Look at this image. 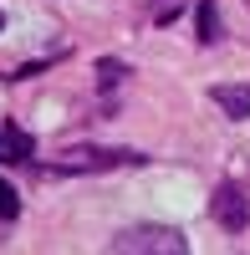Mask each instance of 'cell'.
<instances>
[{
	"instance_id": "6da1fadb",
	"label": "cell",
	"mask_w": 250,
	"mask_h": 255,
	"mask_svg": "<svg viewBox=\"0 0 250 255\" xmlns=\"http://www.w3.org/2000/svg\"><path fill=\"white\" fill-rule=\"evenodd\" d=\"M118 255H189V240L174 225H133L113 240Z\"/></svg>"
},
{
	"instance_id": "7a4b0ae2",
	"label": "cell",
	"mask_w": 250,
	"mask_h": 255,
	"mask_svg": "<svg viewBox=\"0 0 250 255\" xmlns=\"http://www.w3.org/2000/svg\"><path fill=\"white\" fill-rule=\"evenodd\" d=\"M215 220H220V230H230V235H240V230L250 225V204H245V194L235 184L215 189Z\"/></svg>"
},
{
	"instance_id": "3957f363",
	"label": "cell",
	"mask_w": 250,
	"mask_h": 255,
	"mask_svg": "<svg viewBox=\"0 0 250 255\" xmlns=\"http://www.w3.org/2000/svg\"><path fill=\"white\" fill-rule=\"evenodd\" d=\"M113 163H143L128 148H67V168H113Z\"/></svg>"
},
{
	"instance_id": "277c9868",
	"label": "cell",
	"mask_w": 250,
	"mask_h": 255,
	"mask_svg": "<svg viewBox=\"0 0 250 255\" xmlns=\"http://www.w3.org/2000/svg\"><path fill=\"white\" fill-rule=\"evenodd\" d=\"M210 97H215L230 118H250V87H245V82H215Z\"/></svg>"
},
{
	"instance_id": "5b68a950",
	"label": "cell",
	"mask_w": 250,
	"mask_h": 255,
	"mask_svg": "<svg viewBox=\"0 0 250 255\" xmlns=\"http://www.w3.org/2000/svg\"><path fill=\"white\" fill-rule=\"evenodd\" d=\"M0 158H15V163H31L36 158V143L20 133L15 123H5V133H0Z\"/></svg>"
},
{
	"instance_id": "8992f818",
	"label": "cell",
	"mask_w": 250,
	"mask_h": 255,
	"mask_svg": "<svg viewBox=\"0 0 250 255\" xmlns=\"http://www.w3.org/2000/svg\"><path fill=\"white\" fill-rule=\"evenodd\" d=\"M194 20H199V46H215V41L225 36V31H220V10H215V0H199V5H194Z\"/></svg>"
},
{
	"instance_id": "52a82bcc",
	"label": "cell",
	"mask_w": 250,
	"mask_h": 255,
	"mask_svg": "<svg viewBox=\"0 0 250 255\" xmlns=\"http://www.w3.org/2000/svg\"><path fill=\"white\" fill-rule=\"evenodd\" d=\"M15 215H20V194L0 179V220H15Z\"/></svg>"
},
{
	"instance_id": "ba28073f",
	"label": "cell",
	"mask_w": 250,
	"mask_h": 255,
	"mask_svg": "<svg viewBox=\"0 0 250 255\" xmlns=\"http://www.w3.org/2000/svg\"><path fill=\"white\" fill-rule=\"evenodd\" d=\"M97 77H102V87H113L123 77V61H97Z\"/></svg>"
},
{
	"instance_id": "9c48e42d",
	"label": "cell",
	"mask_w": 250,
	"mask_h": 255,
	"mask_svg": "<svg viewBox=\"0 0 250 255\" xmlns=\"http://www.w3.org/2000/svg\"><path fill=\"white\" fill-rule=\"evenodd\" d=\"M174 10H179V0H153V20H158V26L174 20Z\"/></svg>"
},
{
	"instance_id": "30bf717a",
	"label": "cell",
	"mask_w": 250,
	"mask_h": 255,
	"mask_svg": "<svg viewBox=\"0 0 250 255\" xmlns=\"http://www.w3.org/2000/svg\"><path fill=\"white\" fill-rule=\"evenodd\" d=\"M0 31H5V10H0Z\"/></svg>"
},
{
	"instance_id": "8fae6325",
	"label": "cell",
	"mask_w": 250,
	"mask_h": 255,
	"mask_svg": "<svg viewBox=\"0 0 250 255\" xmlns=\"http://www.w3.org/2000/svg\"><path fill=\"white\" fill-rule=\"evenodd\" d=\"M245 5H250V0H245Z\"/></svg>"
}]
</instances>
